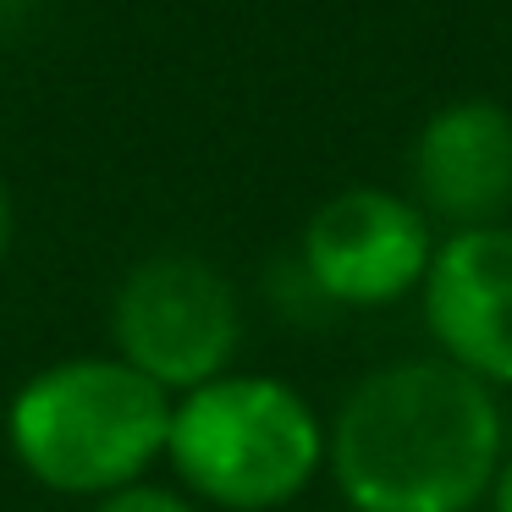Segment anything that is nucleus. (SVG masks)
<instances>
[{"instance_id": "nucleus-1", "label": "nucleus", "mask_w": 512, "mask_h": 512, "mask_svg": "<svg viewBox=\"0 0 512 512\" xmlns=\"http://www.w3.org/2000/svg\"><path fill=\"white\" fill-rule=\"evenodd\" d=\"M501 457L496 386L441 353L364 375L325 435V463L353 512H468Z\"/></svg>"}, {"instance_id": "nucleus-2", "label": "nucleus", "mask_w": 512, "mask_h": 512, "mask_svg": "<svg viewBox=\"0 0 512 512\" xmlns=\"http://www.w3.org/2000/svg\"><path fill=\"white\" fill-rule=\"evenodd\" d=\"M171 408L177 397L122 358H61L12 397L6 430L17 463L39 485L61 496H111L166 457Z\"/></svg>"}, {"instance_id": "nucleus-3", "label": "nucleus", "mask_w": 512, "mask_h": 512, "mask_svg": "<svg viewBox=\"0 0 512 512\" xmlns=\"http://www.w3.org/2000/svg\"><path fill=\"white\" fill-rule=\"evenodd\" d=\"M171 468L226 512H276L325 468V424L270 375H221L171 408Z\"/></svg>"}, {"instance_id": "nucleus-4", "label": "nucleus", "mask_w": 512, "mask_h": 512, "mask_svg": "<svg viewBox=\"0 0 512 512\" xmlns=\"http://www.w3.org/2000/svg\"><path fill=\"white\" fill-rule=\"evenodd\" d=\"M116 358L149 375L160 391L188 397L232 369L243 342L237 292L199 254H149L133 265L111 303Z\"/></svg>"}, {"instance_id": "nucleus-5", "label": "nucleus", "mask_w": 512, "mask_h": 512, "mask_svg": "<svg viewBox=\"0 0 512 512\" xmlns=\"http://www.w3.org/2000/svg\"><path fill=\"white\" fill-rule=\"evenodd\" d=\"M435 259L430 215L391 188H342L303 226V276L325 303L386 309L424 287Z\"/></svg>"}, {"instance_id": "nucleus-6", "label": "nucleus", "mask_w": 512, "mask_h": 512, "mask_svg": "<svg viewBox=\"0 0 512 512\" xmlns=\"http://www.w3.org/2000/svg\"><path fill=\"white\" fill-rule=\"evenodd\" d=\"M419 292L441 358L485 386H512V226H463L435 243Z\"/></svg>"}, {"instance_id": "nucleus-7", "label": "nucleus", "mask_w": 512, "mask_h": 512, "mask_svg": "<svg viewBox=\"0 0 512 512\" xmlns=\"http://www.w3.org/2000/svg\"><path fill=\"white\" fill-rule=\"evenodd\" d=\"M413 204L463 226H496L512 210V111L496 100H452L424 116L408 149Z\"/></svg>"}, {"instance_id": "nucleus-8", "label": "nucleus", "mask_w": 512, "mask_h": 512, "mask_svg": "<svg viewBox=\"0 0 512 512\" xmlns=\"http://www.w3.org/2000/svg\"><path fill=\"white\" fill-rule=\"evenodd\" d=\"M94 512H199L188 496H177V490H160V485H127V490H111V496H100V507Z\"/></svg>"}, {"instance_id": "nucleus-9", "label": "nucleus", "mask_w": 512, "mask_h": 512, "mask_svg": "<svg viewBox=\"0 0 512 512\" xmlns=\"http://www.w3.org/2000/svg\"><path fill=\"white\" fill-rule=\"evenodd\" d=\"M12 243H17V204H12V188L0 177V270L12 259Z\"/></svg>"}, {"instance_id": "nucleus-10", "label": "nucleus", "mask_w": 512, "mask_h": 512, "mask_svg": "<svg viewBox=\"0 0 512 512\" xmlns=\"http://www.w3.org/2000/svg\"><path fill=\"white\" fill-rule=\"evenodd\" d=\"M485 501H490V512H512V457L496 463V479H490Z\"/></svg>"}]
</instances>
